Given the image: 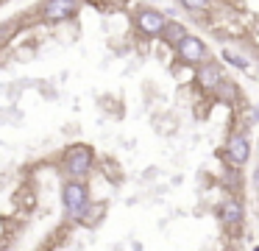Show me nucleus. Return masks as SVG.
<instances>
[{"label":"nucleus","instance_id":"obj_1","mask_svg":"<svg viewBox=\"0 0 259 251\" xmlns=\"http://www.w3.org/2000/svg\"><path fill=\"white\" fill-rule=\"evenodd\" d=\"M64 165H67V173L75 178H84L87 173H90L92 167V151L87 148V145H73V148L67 151V159H64Z\"/></svg>","mask_w":259,"mask_h":251},{"label":"nucleus","instance_id":"obj_2","mask_svg":"<svg viewBox=\"0 0 259 251\" xmlns=\"http://www.w3.org/2000/svg\"><path fill=\"white\" fill-rule=\"evenodd\" d=\"M64 206L73 218H84L87 206H90V198H87V187L81 182H70L64 187Z\"/></svg>","mask_w":259,"mask_h":251},{"label":"nucleus","instance_id":"obj_3","mask_svg":"<svg viewBox=\"0 0 259 251\" xmlns=\"http://www.w3.org/2000/svg\"><path fill=\"white\" fill-rule=\"evenodd\" d=\"M176 48H179V56H181V59L190 61V64H201V61H206V56H209L206 45H203L198 37H190V33H187V37L181 39Z\"/></svg>","mask_w":259,"mask_h":251},{"label":"nucleus","instance_id":"obj_4","mask_svg":"<svg viewBox=\"0 0 259 251\" xmlns=\"http://www.w3.org/2000/svg\"><path fill=\"white\" fill-rule=\"evenodd\" d=\"M75 11H78V0H48L42 14L51 22H62V20H70Z\"/></svg>","mask_w":259,"mask_h":251},{"label":"nucleus","instance_id":"obj_5","mask_svg":"<svg viewBox=\"0 0 259 251\" xmlns=\"http://www.w3.org/2000/svg\"><path fill=\"white\" fill-rule=\"evenodd\" d=\"M164 22H167V20H164L162 14H156V11H142L140 20H137V25H140L142 33H148V37H156V33H162Z\"/></svg>","mask_w":259,"mask_h":251},{"label":"nucleus","instance_id":"obj_6","mask_svg":"<svg viewBox=\"0 0 259 251\" xmlns=\"http://www.w3.org/2000/svg\"><path fill=\"white\" fill-rule=\"evenodd\" d=\"M229 159L234 162V165H245L248 162V139L242 137H231V142H229Z\"/></svg>","mask_w":259,"mask_h":251},{"label":"nucleus","instance_id":"obj_7","mask_svg":"<svg viewBox=\"0 0 259 251\" xmlns=\"http://www.w3.org/2000/svg\"><path fill=\"white\" fill-rule=\"evenodd\" d=\"M220 221H223L226 226H240V221H242V204H237V201L223 204V209H220Z\"/></svg>","mask_w":259,"mask_h":251},{"label":"nucleus","instance_id":"obj_8","mask_svg":"<svg viewBox=\"0 0 259 251\" xmlns=\"http://www.w3.org/2000/svg\"><path fill=\"white\" fill-rule=\"evenodd\" d=\"M198 84L206 89H214L220 84V67L218 64H206L201 67V73H198Z\"/></svg>","mask_w":259,"mask_h":251},{"label":"nucleus","instance_id":"obj_9","mask_svg":"<svg viewBox=\"0 0 259 251\" xmlns=\"http://www.w3.org/2000/svg\"><path fill=\"white\" fill-rule=\"evenodd\" d=\"M162 37H164V42H167V45H179L181 39L187 37V31H184V25H179V22H164Z\"/></svg>","mask_w":259,"mask_h":251},{"label":"nucleus","instance_id":"obj_10","mask_svg":"<svg viewBox=\"0 0 259 251\" xmlns=\"http://www.w3.org/2000/svg\"><path fill=\"white\" fill-rule=\"evenodd\" d=\"M181 3H184L187 9H203V6L209 3V0H181Z\"/></svg>","mask_w":259,"mask_h":251},{"label":"nucleus","instance_id":"obj_11","mask_svg":"<svg viewBox=\"0 0 259 251\" xmlns=\"http://www.w3.org/2000/svg\"><path fill=\"white\" fill-rule=\"evenodd\" d=\"M226 59H229V61H234V64H240V67H245V59H237V56H226Z\"/></svg>","mask_w":259,"mask_h":251},{"label":"nucleus","instance_id":"obj_12","mask_svg":"<svg viewBox=\"0 0 259 251\" xmlns=\"http://www.w3.org/2000/svg\"><path fill=\"white\" fill-rule=\"evenodd\" d=\"M256 187H259V170H256Z\"/></svg>","mask_w":259,"mask_h":251}]
</instances>
